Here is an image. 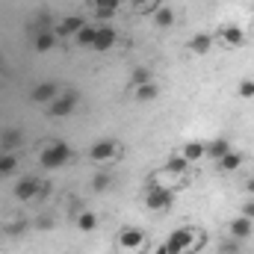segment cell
<instances>
[{"label": "cell", "instance_id": "26", "mask_svg": "<svg viewBox=\"0 0 254 254\" xmlns=\"http://www.w3.org/2000/svg\"><path fill=\"white\" fill-rule=\"evenodd\" d=\"M237 92H240V98L252 101V98H254V80H249V77H246V80H243V83L237 86Z\"/></svg>", "mask_w": 254, "mask_h": 254}, {"label": "cell", "instance_id": "13", "mask_svg": "<svg viewBox=\"0 0 254 254\" xmlns=\"http://www.w3.org/2000/svg\"><path fill=\"white\" fill-rule=\"evenodd\" d=\"M57 39H60V36H57L54 30H42V33H36V42H33V45H36L39 54H48V51L57 45Z\"/></svg>", "mask_w": 254, "mask_h": 254}, {"label": "cell", "instance_id": "29", "mask_svg": "<svg viewBox=\"0 0 254 254\" xmlns=\"http://www.w3.org/2000/svg\"><path fill=\"white\" fill-rule=\"evenodd\" d=\"M92 187H95L98 192H101V190H107V187H110V178H107V175H98V178L92 181Z\"/></svg>", "mask_w": 254, "mask_h": 254}, {"label": "cell", "instance_id": "6", "mask_svg": "<svg viewBox=\"0 0 254 254\" xmlns=\"http://www.w3.org/2000/svg\"><path fill=\"white\" fill-rule=\"evenodd\" d=\"M116 39H119V30L116 27H110V24H104V27H98L95 30V51H110L113 45H116Z\"/></svg>", "mask_w": 254, "mask_h": 254}, {"label": "cell", "instance_id": "7", "mask_svg": "<svg viewBox=\"0 0 254 254\" xmlns=\"http://www.w3.org/2000/svg\"><path fill=\"white\" fill-rule=\"evenodd\" d=\"M219 39H222L228 48H243V45H246V30L237 27V24H228V27L219 30Z\"/></svg>", "mask_w": 254, "mask_h": 254}, {"label": "cell", "instance_id": "11", "mask_svg": "<svg viewBox=\"0 0 254 254\" xmlns=\"http://www.w3.org/2000/svg\"><path fill=\"white\" fill-rule=\"evenodd\" d=\"M57 95H60V89H57V83H54V80L39 83V86L33 89V101H36V104H51Z\"/></svg>", "mask_w": 254, "mask_h": 254}, {"label": "cell", "instance_id": "23", "mask_svg": "<svg viewBox=\"0 0 254 254\" xmlns=\"http://www.w3.org/2000/svg\"><path fill=\"white\" fill-rule=\"evenodd\" d=\"M154 98H157V86H154V83L136 86V101H139V104H148V101H154Z\"/></svg>", "mask_w": 254, "mask_h": 254}, {"label": "cell", "instance_id": "30", "mask_svg": "<svg viewBox=\"0 0 254 254\" xmlns=\"http://www.w3.org/2000/svg\"><path fill=\"white\" fill-rule=\"evenodd\" d=\"M243 216L254 222V198H246V204H243Z\"/></svg>", "mask_w": 254, "mask_h": 254}, {"label": "cell", "instance_id": "27", "mask_svg": "<svg viewBox=\"0 0 254 254\" xmlns=\"http://www.w3.org/2000/svg\"><path fill=\"white\" fill-rule=\"evenodd\" d=\"M18 142H21V133L18 130H9V133H3V145L12 151V148H18Z\"/></svg>", "mask_w": 254, "mask_h": 254}, {"label": "cell", "instance_id": "2", "mask_svg": "<svg viewBox=\"0 0 254 254\" xmlns=\"http://www.w3.org/2000/svg\"><path fill=\"white\" fill-rule=\"evenodd\" d=\"M68 157H71V148L65 145V142H51V145H45V151L39 154V163H42V169H60L68 163Z\"/></svg>", "mask_w": 254, "mask_h": 254}, {"label": "cell", "instance_id": "21", "mask_svg": "<svg viewBox=\"0 0 254 254\" xmlns=\"http://www.w3.org/2000/svg\"><path fill=\"white\" fill-rule=\"evenodd\" d=\"M77 228H80V231H95V228H98V216L89 213V210H80V216H77Z\"/></svg>", "mask_w": 254, "mask_h": 254}, {"label": "cell", "instance_id": "3", "mask_svg": "<svg viewBox=\"0 0 254 254\" xmlns=\"http://www.w3.org/2000/svg\"><path fill=\"white\" fill-rule=\"evenodd\" d=\"M89 157H92V163H113L122 157V145L116 139H101L89 148Z\"/></svg>", "mask_w": 254, "mask_h": 254}, {"label": "cell", "instance_id": "32", "mask_svg": "<svg viewBox=\"0 0 254 254\" xmlns=\"http://www.w3.org/2000/svg\"><path fill=\"white\" fill-rule=\"evenodd\" d=\"M133 6H145V3H151V0H130Z\"/></svg>", "mask_w": 254, "mask_h": 254}, {"label": "cell", "instance_id": "15", "mask_svg": "<svg viewBox=\"0 0 254 254\" xmlns=\"http://www.w3.org/2000/svg\"><path fill=\"white\" fill-rule=\"evenodd\" d=\"M210 48H213V39H210L207 33H198V36L190 42V51H192V54H198V57H207V54H210Z\"/></svg>", "mask_w": 254, "mask_h": 254}, {"label": "cell", "instance_id": "1", "mask_svg": "<svg viewBox=\"0 0 254 254\" xmlns=\"http://www.w3.org/2000/svg\"><path fill=\"white\" fill-rule=\"evenodd\" d=\"M201 243H204V234L201 231H195V228H178V231H172L166 237L163 246H166L169 254H184V252H198Z\"/></svg>", "mask_w": 254, "mask_h": 254}, {"label": "cell", "instance_id": "16", "mask_svg": "<svg viewBox=\"0 0 254 254\" xmlns=\"http://www.w3.org/2000/svg\"><path fill=\"white\" fill-rule=\"evenodd\" d=\"M181 154H184L190 163H195V160L207 157V145H204V142H187V145L181 148Z\"/></svg>", "mask_w": 254, "mask_h": 254}, {"label": "cell", "instance_id": "4", "mask_svg": "<svg viewBox=\"0 0 254 254\" xmlns=\"http://www.w3.org/2000/svg\"><path fill=\"white\" fill-rule=\"evenodd\" d=\"M172 201H175V192L169 190V187H160V184H151V190L145 195L148 210H169Z\"/></svg>", "mask_w": 254, "mask_h": 254}, {"label": "cell", "instance_id": "31", "mask_svg": "<svg viewBox=\"0 0 254 254\" xmlns=\"http://www.w3.org/2000/svg\"><path fill=\"white\" fill-rule=\"evenodd\" d=\"M246 192H249V195H254V178H249V181H246Z\"/></svg>", "mask_w": 254, "mask_h": 254}, {"label": "cell", "instance_id": "17", "mask_svg": "<svg viewBox=\"0 0 254 254\" xmlns=\"http://www.w3.org/2000/svg\"><path fill=\"white\" fill-rule=\"evenodd\" d=\"M216 163H219V169H222V172H237V169L243 166V154H237V151H228V154H225L222 160H216Z\"/></svg>", "mask_w": 254, "mask_h": 254}, {"label": "cell", "instance_id": "8", "mask_svg": "<svg viewBox=\"0 0 254 254\" xmlns=\"http://www.w3.org/2000/svg\"><path fill=\"white\" fill-rule=\"evenodd\" d=\"M74 107H77V95L74 92H68V95H57L54 101H51V116H68V113H74Z\"/></svg>", "mask_w": 254, "mask_h": 254}, {"label": "cell", "instance_id": "22", "mask_svg": "<svg viewBox=\"0 0 254 254\" xmlns=\"http://www.w3.org/2000/svg\"><path fill=\"white\" fill-rule=\"evenodd\" d=\"M95 30H98V27H89V24H86V27L74 36L77 45H80V48H92V45H95Z\"/></svg>", "mask_w": 254, "mask_h": 254}, {"label": "cell", "instance_id": "14", "mask_svg": "<svg viewBox=\"0 0 254 254\" xmlns=\"http://www.w3.org/2000/svg\"><path fill=\"white\" fill-rule=\"evenodd\" d=\"M125 0H95V15L98 18H113Z\"/></svg>", "mask_w": 254, "mask_h": 254}, {"label": "cell", "instance_id": "19", "mask_svg": "<svg viewBox=\"0 0 254 254\" xmlns=\"http://www.w3.org/2000/svg\"><path fill=\"white\" fill-rule=\"evenodd\" d=\"M228 151H231V145H228L225 139H213V142H207V157H213V160H222Z\"/></svg>", "mask_w": 254, "mask_h": 254}, {"label": "cell", "instance_id": "9", "mask_svg": "<svg viewBox=\"0 0 254 254\" xmlns=\"http://www.w3.org/2000/svg\"><path fill=\"white\" fill-rule=\"evenodd\" d=\"M42 195V184L36 181V178H24L18 187H15V198H21V201H33V198H39Z\"/></svg>", "mask_w": 254, "mask_h": 254}, {"label": "cell", "instance_id": "10", "mask_svg": "<svg viewBox=\"0 0 254 254\" xmlns=\"http://www.w3.org/2000/svg\"><path fill=\"white\" fill-rule=\"evenodd\" d=\"M83 27H86V21H83L80 15H71V18H65V21H60V24H57V30H54V33L63 39V36H77Z\"/></svg>", "mask_w": 254, "mask_h": 254}, {"label": "cell", "instance_id": "12", "mask_svg": "<svg viewBox=\"0 0 254 254\" xmlns=\"http://www.w3.org/2000/svg\"><path fill=\"white\" fill-rule=\"evenodd\" d=\"M252 231H254V222L246 219V216H237V219L231 222V237H234V240H249Z\"/></svg>", "mask_w": 254, "mask_h": 254}, {"label": "cell", "instance_id": "28", "mask_svg": "<svg viewBox=\"0 0 254 254\" xmlns=\"http://www.w3.org/2000/svg\"><path fill=\"white\" fill-rule=\"evenodd\" d=\"M240 240H228V243H222V254H240V246H237Z\"/></svg>", "mask_w": 254, "mask_h": 254}, {"label": "cell", "instance_id": "25", "mask_svg": "<svg viewBox=\"0 0 254 254\" xmlns=\"http://www.w3.org/2000/svg\"><path fill=\"white\" fill-rule=\"evenodd\" d=\"M15 172V157L12 154H3L0 157V178H6V175H12Z\"/></svg>", "mask_w": 254, "mask_h": 254}, {"label": "cell", "instance_id": "20", "mask_svg": "<svg viewBox=\"0 0 254 254\" xmlns=\"http://www.w3.org/2000/svg\"><path fill=\"white\" fill-rule=\"evenodd\" d=\"M154 24H157V27H163V30H166V27H172V24H175V12H172L169 6H160V9L154 12Z\"/></svg>", "mask_w": 254, "mask_h": 254}, {"label": "cell", "instance_id": "18", "mask_svg": "<svg viewBox=\"0 0 254 254\" xmlns=\"http://www.w3.org/2000/svg\"><path fill=\"white\" fill-rule=\"evenodd\" d=\"M190 166H192V163L184 157V154H175V157L169 160V172H172L175 178H184V175L190 172Z\"/></svg>", "mask_w": 254, "mask_h": 254}, {"label": "cell", "instance_id": "5", "mask_svg": "<svg viewBox=\"0 0 254 254\" xmlns=\"http://www.w3.org/2000/svg\"><path fill=\"white\" fill-rule=\"evenodd\" d=\"M145 246V234L139 228H125L119 234V252L122 254H139Z\"/></svg>", "mask_w": 254, "mask_h": 254}, {"label": "cell", "instance_id": "24", "mask_svg": "<svg viewBox=\"0 0 254 254\" xmlns=\"http://www.w3.org/2000/svg\"><path fill=\"white\" fill-rule=\"evenodd\" d=\"M145 83H151V71L148 68H136L130 74V86H145Z\"/></svg>", "mask_w": 254, "mask_h": 254}, {"label": "cell", "instance_id": "33", "mask_svg": "<svg viewBox=\"0 0 254 254\" xmlns=\"http://www.w3.org/2000/svg\"><path fill=\"white\" fill-rule=\"evenodd\" d=\"M157 254H169V252H166V246H160V249H157Z\"/></svg>", "mask_w": 254, "mask_h": 254}]
</instances>
